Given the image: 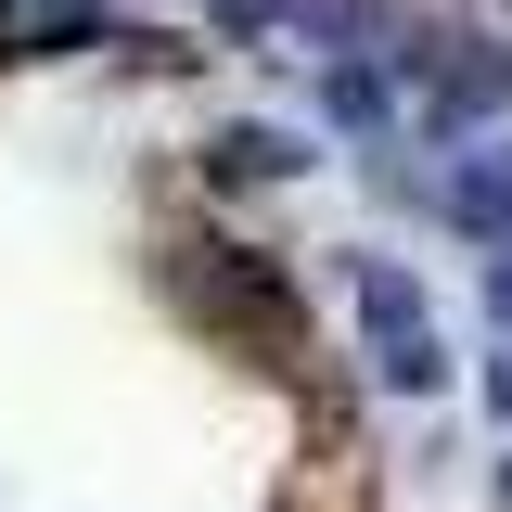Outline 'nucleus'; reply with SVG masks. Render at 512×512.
Here are the masks:
<instances>
[{"mask_svg":"<svg viewBox=\"0 0 512 512\" xmlns=\"http://www.w3.org/2000/svg\"><path fill=\"white\" fill-rule=\"evenodd\" d=\"M487 320H500V333H512V244L487 256Z\"/></svg>","mask_w":512,"mask_h":512,"instance_id":"obj_6","label":"nucleus"},{"mask_svg":"<svg viewBox=\"0 0 512 512\" xmlns=\"http://www.w3.org/2000/svg\"><path fill=\"white\" fill-rule=\"evenodd\" d=\"M359 346H372V372L397 397H436L448 384V320H436V295L397 256H359Z\"/></svg>","mask_w":512,"mask_h":512,"instance_id":"obj_2","label":"nucleus"},{"mask_svg":"<svg viewBox=\"0 0 512 512\" xmlns=\"http://www.w3.org/2000/svg\"><path fill=\"white\" fill-rule=\"evenodd\" d=\"M167 295L192 320H218V333H244L256 359H308V320L282 295V269L269 256H231V244H167Z\"/></svg>","mask_w":512,"mask_h":512,"instance_id":"obj_1","label":"nucleus"},{"mask_svg":"<svg viewBox=\"0 0 512 512\" xmlns=\"http://www.w3.org/2000/svg\"><path fill=\"white\" fill-rule=\"evenodd\" d=\"M205 167L244 192V180H308V128H269V116H231L205 141Z\"/></svg>","mask_w":512,"mask_h":512,"instance_id":"obj_5","label":"nucleus"},{"mask_svg":"<svg viewBox=\"0 0 512 512\" xmlns=\"http://www.w3.org/2000/svg\"><path fill=\"white\" fill-rule=\"evenodd\" d=\"M436 218H461L474 244H512V141H474L461 167L436 180Z\"/></svg>","mask_w":512,"mask_h":512,"instance_id":"obj_4","label":"nucleus"},{"mask_svg":"<svg viewBox=\"0 0 512 512\" xmlns=\"http://www.w3.org/2000/svg\"><path fill=\"white\" fill-rule=\"evenodd\" d=\"M487 397H500V423H512V346H500V359H487Z\"/></svg>","mask_w":512,"mask_h":512,"instance_id":"obj_7","label":"nucleus"},{"mask_svg":"<svg viewBox=\"0 0 512 512\" xmlns=\"http://www.w3.org/2000/svg\"><path fill=\"white\" fill-rule=\"evenodd\" d=\"M116 39V0H0V64H52Z\"/></svg>","mask_w":512,"mask_h":512,"instance_id":"obj_3","label":"nucleus"}]
</instances>
